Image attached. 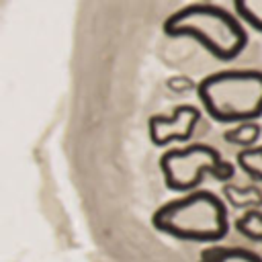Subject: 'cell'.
<instances>
[{
	"instance_id": "cell-1",
	"label": "cell",
	"mask_w": 262,
	"mask_h": 262,
	"mask_svg": "<svg viewBox=\"0 0 262 262\" xmlns=\"http://www.w3.org/2000/svg\"><path fill=\"white\" fill-rule=\"evenodd\" d=\"M164 33L170 37H192L223 61L237 57L248 43V33L237 16L217 4L205 2L172 12L164 23Z\"/></svg>"
},
{
	"instance_id": "cell-2",
	"label": "cell",
	"mask_w": 262,
	"mask_h": 262,
	"mask_svg": "<svg viewBox=\"0 0 262 262\" xmlns=\"http://www.w3.org/2000/svg\"><path fill=\"white\" fill-rule=\"evenodd\" d=\"M151 221L158 231L190 242H219L229 231L227 207L209 190H192L164 203Z\"/></svg>"
},
{
	"instance_id": "cell-3",
	"label": "cell",
	"mask_w": 262,
	"mask_h": 262,
	"mask_svg": "<svg viewBox=\"0 0 262 262\" xmlns=\"http://www.w3.org/2000/svg\"><path fill=\"white\" fill-rule=\"evenodd\" d=\"M205 111L219 123H246L262 115V72L225 70L196 86Z\"/></svg>"
},
{
	"instance_id": "cell-4",
	"label": "cell",
	"mask_w": 262,
	"mask_h": 262,
	"mask_svg": "<svg viewBox=\"0 0 262 262\" xmlns=\"http://www.w3.org/2000/svg\"><path fill=\"white\" fill-rule=\"evenodd\" d=\"M160 168L166 186L176 192H192L207 174L225 182L233 176L235 170L233 164L223 160L221 154L207 143L168 149L160 158Z\"/></svg>"
},
{
	"instance_id": "cell-5",
	"label": "cell",
	"mask_w": 262,
	"mask_h": 262,
	"mask_svg": "<svg viewBox=\"0 0 262 262\" xmlns=\"http://www.w3.org/2000/svg\"><path fill=\"white\" fill-rule=\"evenodd\" d=\"M199 119H201V111L192 104L176 106L170 117L154 115V117H149V139L154 145L186 141L192 135Z\"/></svg>"
},
{
	"instance_id": "cell-6",
	"label": "cell",
	"mask_w": 262,
	"mask_h": 262,
	"mask_svg": "<svg viewBox=\"0 0 262 262\" xmlns=\"http://www.w3.org/2000/svg\"><path fill=\"white\" fill-rule=\"evenodd\" d=\"M199 262H262V256L235 246H209L201 252Z\"/></svg>"
},
{
	"instance_id": "cell-7",
	"label": "cell",
	"mask_w": 262,
	"mask_h": 262,
	"mask_svg": "<svg viewBox=\"0 0 262 262\" xmlns=\"http://www.w3.org/2000/svg\"><path fill=\"white\" fill-rule=\"evenodd\" d=\"M223 196L233 205L235 209H258L262 207V190L256 186H235V184H225L223 186Z\"/></svg>"
},
{
	"instance_id": "cell-8",
	"label": "cell",
	"mask_w": 262,
	"mask_h": 262,
	"mask_svg": "<svg viewBox=\"0 0 262 262\" xmlns=\"http://www.w3.org/2000/svg\"><path fill=\"white\" fill-rule=\"evenodd\" d=\"M260 133H262V127L256 121H246V123H237L235 127L227 129L223 133V139L239 147H254V143L260 139Z\"/></svg>"
},
{
	"instance_id": "cell-9",
	"label": "cell",
	"mask_w": 262,
	"mask_h": 262,
	"mask_svg": "<svg viewBox=\"0 0 262 262\" xmlns=\"http://www.w3.org/2000/svg\"><path fill=\"white\" fill-rule=\"evenodd\" d=\"M237 164L252 180H262V145L244 147L237 154Z\"/></svg>"
},
{
	"instance_id": "cell-10",
	"label": "cell",
	"mask_w": 262,
	"mask_h": 262,
	"mask_svg": "<svg viewBox=\"0 0 262 262\" xmlns=\"http://www.w3.org/2000/svg\"><path fill=\"white\" fill-rule=\"evenodd\" d=\"M235 227L242 235H246L250 239H256V242H262V211H258V209L246 211L235 221Z\"/></svg>"
},
{
	"instance_id": "cell-11",
	"label": "cell",
	"mask_w": 262,
	"mask_h": 262,
	"mask_svg": "<svg viewBox=\"0 0 262 262\" xmlns=\"http://www.w3.org/2000/svg\"><path fill=\"white\" fill-rule=\"evenodd\" d=\"M233 8L237 16L246 20L252 29L262 31V0H237Z\"/></svg>"
},
{
	"instance_id": "cell-12",
	"label": "cell",
	"mask_w": 262,
	"mask_h": 262,
	"mask_svg": "<svg viewBox=\"0 0 262 262\" xmlns=\"http://www.w3.org/2000/svg\"><path fill=\"white\" fill-rule=\"evenodd\" d=\"M168 86L172 88V90H190V88H196L190 80H186V78H172L170 82H168Z\"/></svg>"
}]
</instances>
